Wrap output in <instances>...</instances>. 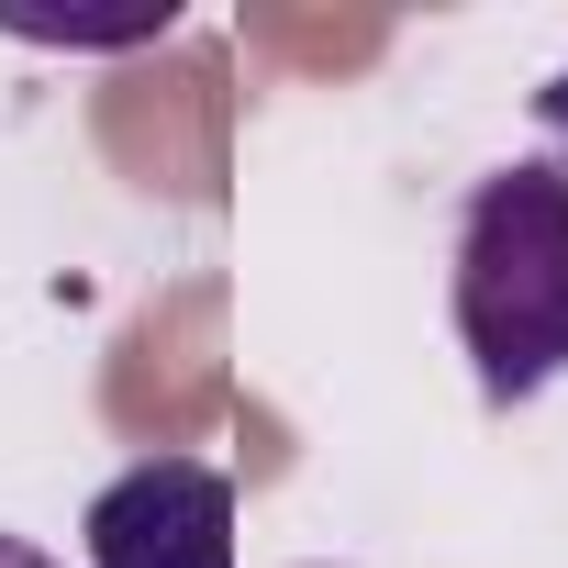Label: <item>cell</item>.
<instances>
[{
  "label": "cell",
  "instance_id": "1",
  "mask_svg": "<svg viewBox=\"0 0 568 568\" xmlns=\"http://www.w3.org/2000/svg\"><path fill=\"white\" fill-rule=\"evenodd\" d=\"M457 346L513 413L568 379V156H513L457 212Z\"/></svg>",
  "mask_w": 568,
  "mask_h": 568
},
{
  "label": "cell",
  "instance_id": "2",
  "mask_svg": "<svg viewBox=\"0 0 568 568\" xmlns=\"http://www.w3.org/2000/svg\"><path fill=\"white\" fill-rule=\"evenodd\" d=\"M234 479L212 457H134L90 490V568H234Z\"/></svg>",
  "mask_w": 568,
  "mask_h": 568
},
{
  "label": "cell",
  "instance_id": "3",
  "mask_svg": "<svg viewBox=\"0 0 568 568\" xmlns=\"http://www.w3.org/2000/svg\"><path fill=\"white\" fill-rule=\"evenodd\" d=\"M0 568H68V557H45L34 535H0Z\"/></svg>",
  "mask_w": 568,
  "mask_h": 568
}]
</instances>
